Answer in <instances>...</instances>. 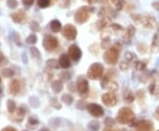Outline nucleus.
Wrapping results in <instances>:
<instances>
[{
    "label": "nucleus",
    "mask_w": 159,
    "mask_h": 131,
    "mask_svg": "<svg viewBox=\"0 0 159 131\" xmlns=\"http://www.w3.org/2000/svg\"><path fill=\"white\" fill-rule=\"evenodd\" d=\"M34 1L35 0H22V3L26 6H31L34 4Z\"/></svg>",
    "instance_id": "obj_48"
},
{
    "label": "nucleus",
    "mask_w": 159,
    "mask_h": 131,
    "mask_svg": "<svg viewBox=\"0 0 159 131\" xmlns=\"http://www.w3.org/2000/svg\"><path fill=\"white\" fill-rule=\"evenodd\" d=\"M119 68H120V70H122V71H127L128 68H129V64H128L127 63H126V62H122V63H120V64H119Z\"/></svg>",
    "instance_id": "obj_45"
},
{
    "label": "nucleus",
    "mask_w": 159,
    "mask_h": 131,
    "mask_svg": "<svg viewBox=\"0 0 159 131\" xmlns=\"http://www.w3.org/2000/svg\"><path fill=\"white\" fill-rule=\"evenodd\" d=\"M30 28H31V30H33L34 32H39L40 31V26L39 24L37 23V22H32L31 24H30Z\"/></svg>",
    "instance_id": "obj_40"
},
{
    "label": "nucleus",
    "mask_w": 159,
    "mask_h": 131,
    "mask_svg": "<svg viewBox=\"0 0 159 131\" xmlns=\"http://www.w3.org/2000/svg\"><path fill=\"white\" fill-rule=\"evenodd\" d=\"M87 109L88 113L94 116V117H102L104 113V111L103 109V107L98 105V104H95V103H91V104H88Z\"/></svg>",
    "instance_id": "obj_7"
},
{
    "label": "nucleus",
    "mask_w": 159,
    "mask_h": 131,
    "mask_svg": "<svg viewBox=\"0 0 159 131\" xmlns=\"http://www.w3.org/2000/svg\"><path fill=\"white\" fill-rule=\"evenodd\" d=\"M61 100H62V102H64L65 105L69 106V105H71V104L74 102V98H73L72 95H70V94L68 93H65L62 95Z\"/></svg>",
    "instance_id": "obj_23"
},
{
    "label": "nucleus",
    "mask_w": 159,
    "mask_h": 131,
    "mask_svg": "<svg viewBox=\"0 0 159 131\" xmlns=\"http://www.w3.org/2000/svg\"><path fill=\"white\" fill-rule=\"evenodd\" d=\"M154 95H155V96H157V97H159V86L158 85H157V87H156V90H155V92H154Z\"/></svg>",
    "instance_id": "obj_54"
},
{
    "label": "nucleus",
    "mask_w": 159,
    "mask_h": 131,
    "mask_svg": "<svg viewBox=\"0 0 159 131\" xmlns=\"http://www.w3.org/2000/svg\"><path fill=\"white\" fill-rule=\"evenodd\" d=\"M94 11H95L94 7H90V6H82V7H80L74 14L75 22L78 23V24L85 23L89 18L90 13H93Z\"/></svg>",
    "instance_id": "obj_2"
},
{
    "label": "nucleus",
    "mask_w": 159,
    "mask_h": 131,
    "mask_svg": "<svg viewBox=\"0 0 159 131\" xmlns=\"http://www.w3.org/2000/svg\"><path fill=\"white\" fill-rule=\"evenodd\" d=\"M125 57H126V59L127 61L131 62V61H133V60H134L136 58V55L134 53H133V52H126L125 54Z\"/></svg>",
    "instance_id": "obj_38"
},
{
    "label": "nucleus",
    "mask_w": 159,
    "mask_h": 131,
    "mask_svg": "<svg viewBox=\"0 0 159 131\" xmlns=\"http://www.w3.org/2000/svg\"><path fill=\"white\" fill-rule=\"evenodd\" d=\"M50 3H51L50 0H37V5L42 9L48 7L50 5Z\"/></svg>",
    "instance_id": "obj_31"
},
{
    "label": "nucleus",
    "mask_w": 159,
    "mask_h": 131,
    "mask_svg": "<svg viewBox=\"0 0 159 131\" xmlns=\"http://www.w3.org/2000/svg\"><path fill=\"white\" fill-rule=\"evenodd\" d=\"M102 48L104 49H109L111 48V40H110V37L103 39Z\"/></svg>",
    "instance_id": "obj_29"
},
{
    "label": "nucleus",
    "mask_w": 159,
    "mask_h": 131,
    "mask_svg": "<svg viewBox=\"0 0 159 131\" xmlns=\"http://www.w3.org/2000/svg\"><path fill=\"white\" fill-rule=\"evenodd\" d=\"M59 77L63 81H68V80L71 79V75H70V73L67 72V71H63V72H61L59 74Z\"/></svg>",
    "instance_id": "obj_34"
},
{
    "label": "nucleus",
    "mask_w": 159,
    "mask_h": 131,
    "mask_svg": "<svg viewBox=\"0 0 159 131\" xmlns=\"http://www.w3.org/2000/svg\"><path fill=\"white\" fill-rule=\"evenodd\" d=\"M134 67L136 69V71H144L147 68V65L144 62L142 61H136L135 63H134Z\"/></svg>",
    "instance_id": "obj_24"
},
{
    "label": "nucleus",
    "mask_w": 159,
    "mask_h": 131,
    "mask_svg": "<svg viewBox=\"0 0 159 131\" xmlns=\"http://www.w3.org/2000/svg\"><path fill=\"white\" fill-rule=\"evenodd\" d=\"M77 29L74 25L67 24L62 28V35L69 40H74L77 37Z\"/></svg>",
    "instance_id": "obj_6"
},
{
    "label": "nucleus",
    "mask_w": 159,
    "mask_h": 131,
    "mask_svg": "<svg viewBox=\"0 0 159 131\" xmlns=\"http://www.w3.org/2000/svg\"><path fill=\"white\" fill-rule=\"evenodd\" d=\"M111 27L114 30V31H122L123 30V26L119 24H116V23H113L111 25Z\"/></svg>",
    "instance_id": "obj_43"
},
{
    "label": "nucleus",
    "mask_w": 159,
    "mask_h": 131,
    "mask_svg": "<svg viewBox=\"0 0 159 131\" xmlns=\"http://www.w3.org/2000/svg\"><path fill=\"white\" fill-rule=\"evenodd\" d=\"M2 131H17L15 129L13 128H11V127H7V128H4Z\"/></svg>",
    "instance_id": "obj_53"
},
{
    "label": "nucleus",
    "mask_w": 159,
    "mask_h": 131,
    "mask_svg": "<svg viewBox=\"0 0 159 131\" xmlns=\"http://www.w3.org/2000/svg\"><path fill=\"white\" fill-rule=\"evenodd\" d=\"M10 93L12 94H16L20 91V83L18 80H13L9 86Z\"/></svg>",
    "instance_id": "obj_19"
},
{
    "label": "nucleus",
    "mask_w": 159,
    "mask_h": 131,
    "mask_svg": "<svg viewBox=\"0 0 159 131\" xmlns=\"http://www.w3.org/2000/svg\"><path fill=\"white\" fill-rule=\"evenodd\" d=\"M103 71H104V69H103V66L101 63H94L93 64L90 65V67L88 71L87 76L90 79H97V78L102 77V76L103 74Z\"/></svg>",
    "instance_id": "obj_4"
},
{
    "label": "nucleus",
    "mask_w": 159,
    "mask_h": 131,
    "mask_svg": "<svg viewBox=\"0 0 159 131\" xmlns=\"http://www.w3.org/2000/svg\"><path fill=\"white\" fill-rule=\"evenodd\" d=\"M137 96H138V98H139V99H142V98H143V96H144V92H143L142 90L138 91V93H137Z\"/></svg>",
    "instance_id": "obj_51"
},
{
    "label": "nucleus",
    "mask_w": 159,
    "mask_h": 131,
    "mask_svg": "<svg viewBox=\"0 0 159 131\" xmlns=\"http://www.w3.org/2000/svg\"><path fill=\"white\" fill-rule=\"evenodd\" d=\"M102 101L107 107H114L117 104V97L113 93H104L102 96Z\"/></svg>",
    "instance_id": "obj_9"
},
{
    "label": "nucleus",
    "mask_w": 159,
    "mask_h": 131,
    "mask_svg": "<svg viewBox=\"0 0 159 131\" xmlns=\"http://www.w3.org/2000/svg\"><path fill=\"white\" fill-rule=\"evenodd\" d=\"M76 88L80 94H85L88 92V82L83 77H79L76 82Z\"/></svg>",
    "instance_id": "obj_10"
},
{
    "label": "nucleus",
    "mask_w": 159,
    "mask_h": 131,
    "mask_svg": "<svg viewBox=\"0 0 159 131\" xmlns=\"http://www.w3.org/2000/svg\"><path fill=\"white\" fill-rule=\"evenodd\" d=\"M46 63H47V65L49 67H51L52 69H59L60 67L59 63L57 60H55V59H49L46 62Z\"/></svg>",
    "instance_id": "obj_25"
},
{
    "label": "nucleus",
    "mask_w": 159,
    "mask_h": 131,
    "mask_svg": "<svg viewBox=\"0 0 159 131\" xmlns=\"http://www.w3.org/2000/svg\"><path fill=\"white\" fill-rule=\"evenodd\" d=\"M106 89H108L109 92L113 93V92H116V91L119 89V85H118V84H117L116 82H114V81H110L109 84H108V85H107V87H106Z\"/></svg>",
    "instance_id": "obj_26"
},
{
    "label": "nucleus",
    "mask_w": 159,
    "mask_h": 131,
    "mask_svg": "<svg viewBox=\"0 0 159 131\" xmlns=\"http://www.w3.org/2000/svg\"><path fill=\"white\" fill-rule=\"evenodd\" d=\"M111 14H115V13L113 12L112 9L108 8V7H103L100 10L98 16L101 18H104V17H107V15H111Z\"/></svg>",
    "instance_id": "obj_21"
},
{
    "label": "nucleus",
    "mask_w": 159,
    "mask_h": 131,
    "mask_svg": "<svg viewBox=\"0 0 159 131\" xmlns=\"http://www.w3.org/2000/svg\"><path fill=\"white\" fill-rule=\"evenodd\" d=\"M154 114H155L156 119L159 121V107L157 108V109H156V111H155V113H154Z\"/></svg>",
    "instance_id": "obj_52"
},
{
    "label": "nucleus",
    "mask_w": 159,
    "mask_h": 131,
    "mask_svg": "<svg viewBox=\"0 0 159 131\" xmlns=\"http://www.w3.org/2000/svg\"><path fill=\"white\" fill-rule=\"evenodd\" d=\"M109 24H110V19L108 17H104V18H102L99 20H97V22L96 23V26H97V28L98 30H103Z\"/></svg>",
    "instance_id": "obj_15"
},
{
    "label": "nucleus",
    "mask_w": 159,
    "mask_h": 131,
    "mask_svg": "<svg viewBox=\"0 0 159 131\" xmlns=\"http://www.w3.org/2000/svg\"><path fill=\"white\" fill-rule=\"evenodd\" d=\"M134 127L136 128L137 131H152L154 128L153 123L147 120L140 121L136 124H134Z\"/></svg>",
    "instance_id": "obj_11"
},
{
    "label": "nucleus",
    "mask_w": 159,
    "mask_h": 131,
    "mask_svg": "<svg viewBox=\"0 0 159 131\" xmlns=\"http://www.w3.org/2000/svg\"><path fill=\"white\" fill-rule=\"evenodd\" d=\"M40 131H50V130H48L47 129H43V130H40Z\"/></svg>",
    "instance_id": "obj_57"
},
{
    "label": "nucleus",
    "mask_w": 159,
    "mask_h": 131,
    "mask_svg": "<svg viewBox=\"0 0 159 131\" xmlns=\"http://www.w3.org/2000/svg\"><path fill=\"white\" fill-rule=\"evenodd\" d=\"M117 121L120 124H127V123L134 121V113L131 108L123 107L118 113Z\"/></svg>",
    "instance_id": "obj_3"
},
{
    "label": "nucleus",
    "mask_w": 159,
    "mask_h": 131,
    "mask_svg": "<svg viewBox=\"0 0 159 131\" xmlns=\"http://www.w3.org/2000/svg\"><path fill=\"white\" fill-rule=\"evenodd\" d=\"M123 96H124V100L127 103H132L134 101V95L130 90H126Z\"/></svg>",
    "instance_id": "obj_22"
},
{
    "label": "nucleus",
    "mask_w": 159,
    "mask_h": 131,
    "mask_svg": "<svg viewBox=\"0 0 159 131\" xmlns=\"http://www.w3.org/2000/svg\"><path fill=\"white\" fill-rule=\"evenodd\" d=\"M7 109L10 113H13L15 110V103L11 99L7 101Z\"/></svg>",
    "instance_id": "obj_35"
},
{
    "label": "nucleus",
    "mask_w": 159,
    "mask_h": 131,
    "mask_svg": "<svg viewBox=\"0 0 159 131\" xmlns=\"http://www.w3.org/2000/svg\"><path fill=\"white\" fill-rule=\"evenodd\" d=\"M0 82H1V78H0Z\"/></svg>",
    "instance_id": "obj_60"
},
{
    "label": "nucleus",
    "mask_w": 159,
    "mask_h": 131,
    "mask_svg": "<svg viewBox=\"0 0 159 131\" xmlns=\"http://www.w3.org/2000/svg\"><path fill=\"white\" fill-rule=\"evenodd\" d=\"M87 107H88V104H87V102H86L85 100H83V99L79 100V101L77 102V104H76V107H77L78 109H80V110H83V109L87 108Z\"/></svg>",
    "instance_id": "obj_33"
},
{
    "label": "nucleus",
    "mask_w": 159,
    "mask_h": 131,
    "mask_svg": "<svg viewBox=\"0 0 159 131\" xmlns=\"http://www.w3.org/2000/svg\"><path fill=\"white\" fill-rule=\"evenodd\" d=\"M43 47L44 49L47 50V51H54L58 46H59V40L58 39L55 37V36H52V35H46L44 39H43Z\"/></svg>",
    "instance_id": "obj_5"
},
{
    "label": "nucleus",
    "mask_w": 159,
    "mask_h": 131,
    "mask_svg": "<svg viewBox=\"0 0 159 131\" xmlns=\"http://www.w3.org/2000/svg\"><path fill=\"white\" fill-rule=\"evenodd\" d=\"M37 41V37L36 35H30L27 38V42L29 44H35Z\"/></svg>",
    "instance_id": "obj_36"
},
{
    "label": "nucleus",
    "mask_w": 159,
    "mask_h": 131,
    "mask_svg": "<svg viewBox=\"0 0 159 131\" xmlns=\"http://www.w3.org/2000/svg\"><path fill=\"white\" fill-rule=\"evenodd\" d=\"M2 74L6 77H12L13 76V71L10 69H4L2 71Z\"/></svg>",
    "instance_id": "obj_39"
},
{
    "label": "nucleus",
    "mask_w": 159,
    "mask_h": 131,
    "mask_svg": "<svg viewBox=\"0 0 159 131\" xmlns=\"http://www.w3.org/2000/svg\"><path fill=\"white\" fill-rule=\"evenodd\" d=\"M135 32H136V29L134 26H129L126 31H125V34H124V36H123V40L125 41H130L131 39L134 37V35H135Z\"/></svg>",
    "instance_id": "obj_13"
},
{
    "label": "nucleus",
    "mask_w": 159,
    "mask_h": 131,
    "mask_svg": "<svg viewBox=\"0 0 159 131\" xmlns=\"http://www.w3.org/2000/svg\"><path fill=\"white\" fill-rule=\"evenodd\" d=\"M156 87H157V85H156L155 83H152V84L149 85V93H150L151 95H154V92H155V90H156Z\"/></svg>",
    "instance_id": "obj_47"
},
{
    "label": "nucleus",
    "mask_w": 159,
    "mask_h": 131,
    "mask_svg": "<svg viewBox=\"0 0 159 131\" xmlns=\"http://www.w3.org/2000/svg\"><path fill=\"white\" fill-rule=\"evenodd\" d=\"M28 121H29V123H31L33 125H36V124L38 123V120L36 119V118H34V117H29L28 118Z\"/></svg>",
    "instance_id": "obj_49"
},
{
    "label": "nucleus",
    "mask_w": 159,
    "mask_h": 131,
    "mask_svg": "<svg viewBox=\"0 0 159 131\" xmlns=\"http://www.w3.org/2000/svg\"><path fill=\"white\" fill-rule=\"evenodd\" d=\"M63 86H64L63 85V82L61 80H56L51 85V88H52L53 92L56 93H60L62 91Z\"/></svg>",
    "instance_id": "obj_20"
},
{
    "label": "nucleus",
    "mask_w": 159,
    "mask_h": 131,
    "mask_svg": "<svg viewBox=\"0 0 159 131\" xmlns=\"http://www.w3.org/2000/svg\"><path fill=\"white\" fill-rule=\"evenodd\" d=\"M88 2V4H94L96 2H97V0H87Z\"/></svg>",
    "instance_id": "obj_56"
},
{
    "label": "nucleus",
    "mask_w": 159,
    "mask_h": 131,
    "mask_svg": "<svg viewBox=\"0 0 159 131\" xmlns=\"http://www.w3.org/2000/svg\"><path fill=\"white\" fill-rule=\"evenodd\" d=\"M158 131H159V130H158Z\"/></svg>",
    "instance_id": "obj_61"
},
{
    "label": "nucleus",
    "mask_w": 159,
    "mask_h": 131,
    "mask_svg": "<svg viewBox=\"0 0 159 131\" xmlns=\"http://www.w3.org/2000/svg\"><path fill=\"white\" fill-rule=\"evenodd\" d=\"M51 106H52L54 108H56V109H58V110L61 109V107H62L60 102L57 99V98H52L51 100Z\"/></svg>",
    "instance_id": "obj_30"
},
{
    "label": "nucleus",
    "mask_w": 159,
    "mask_h": 131,
    "mask_svg": "<svg viewBox=\"0 0 159 131\" xmlns=\"http://www.w3.org/2000/svg\"><path fill=\"white\" fill-rule=\"evenodd\" d=\"M24 18H25V13H24L23 10H20L19 12L14 13L12 14V19H13V21L16 22V23L21 22Z\"/></svg>",
    "instance_id": "obj_18"
},
{
    "label": "nucleus",
    "mask_w": 159,
    "mask_h": 131,
    "mask_svg": "<svg viewBox=\"0 0 159 131\" xmlns=\"http://www.w3.org/2000/svg\"><path fill=\"white\" fill-rule=\"evenodd\" d=\"M121 49V45L119 43L115 44L113 47L107 49V51L103 55V60L108 64H115L119 61V50Z\"/></svg>",
    "instance_id": "obj_1"
},
{
    "label": "nucleus",
    "mask_w": 159,
    "mask_h": 131,
    "mask_svg": "<svg viewBox=\"0 0 159 131\" xmlns=\"http://www.w3.org/2000/svg\"><path fill=\"white\" fill-rule=\"evenodd\" d=\"M137 50L140 54H145L148 51V47L145 43H140L137 45Z\"/></svg>",
    "instance_id": "obj_32"
},
{
    "label": "nucleus",
    "mask_w": 159,
    "mask_h": 131,
    "mask_svg": "<svg viewBox=\"0 0 159 131\" xmlns=\"http://www.w3.org/2000/svg\"><path fill=\"white\" fill-rule=\"evenodd\" d=\"M88 128L89 130L92 131H97L99 130L100 124L97 121H92L88 123Z\"/></svg>",
    "instance_id": "obj_28"
},
{
    "label": "nucleus",
    "mask_w": 159,
    "mask_h": 131,
    "mask_svg": "<svg viewBox=\"0 0 159 131\" xmlns=\"http://www.w3.org/2000/svg\"><path fill=\"white\" fill-rule=\"evenodd\" d=\"M149 77H150L149 73H144V74H142V75L140 77V81L141 83H146L149 80Z\"/></svg>",
    "instance_id": "obj_42"
},
{
    "label": "nucleus",
    "mask_w": 159,
    "mask_h": 131,
    "mask_svg": "<svg viewBox=\"0 0 159 131\" xmlns=\"http://www.w3.org/2000/svg\"><path fill=\"white\" fill-rule=\"evenodd\" d=\"M71 4V0H62L61 2V6L63 8H67Z\"/></svg>",
    "instance_id": "obj_46"
},
{
    "label": "nucleus",
    "mask_w": 159,
    "mask_h": 131,
    "mask_svg": "<svg viewBox=\"0 0 159 131\" xmlns=\"http://www.w3.org/2000/svg\"><path fill=\"white\" fill-rule=\"evenodd\" d=\"M110 1H111V3H112L113 4L117 5V4H119V3L120 2V1H121V0H110Z\"/></svg>",
    "instance_id": "obj_55"
},
{
    "label": "nucleus",
    "mask_w": 159,
    "mask_h": 131,
    "mask_svg": "<svg viewBox=\"0 0 159 131\" xmlns=\"http://www.w3.org/2000/svg\"><path fill=\"white\" fill-rule=\"evenodd\" d=\"M81 50L79 47L75 44H73L71 45L69 48H68V56L74 62H77L79 61L81 57Z\"/></svg>",
    "instance_id": "obj_8"
},
{
    "label": "nucleus",
    "mask_w": 159,
    "mask_h": 131,
    "mask_svg": "<svg viewBox=\"0 0 159 131\" xmlns=\"http://www.w3.org/2000/svg\"><path fill=\"white\" fill-rule=\"evenodd\" d=\"M114 124H115V121H114V120H113V119L107 118V119L105 120V125H106L107 127L111 128V127L114 126Z\"/></svg>",
    "instance_id": "obj_44"
},
{
    "label": "nucleus",
    "mask_w": 159,
    "mask_h": 131,
    "mask_svg": "<svg viewBox=\"0 0 159 131\" xmlns=\"http://www.w3.org/2000/svg\"><path fill=\"white\" fill-rule=\"evenodd\" d=\"M59 63L60 67H62L64 69H68L71 66V62H70L69 56L65 54L61 55L59 60Z\"/></svg>",
    "instance_id": "obj_14"
},
{
    "label": "nucleus",
    "mask_w": 159,
    "mask_h": 131,
    "mask_svg": "<svg viewBox=\"0 0 159 131\" xmlns=\"http://www.w3.org/2000/svg\"><path fill=\"white\" fill-rule=\"evenodd\" d=\"M107 131H122V130H109Z\"/></svg>",
    "instance_id": "obj_58"
},
{
    "label": "nucleus",
    "mask_w": 159,
    "mask_h": 131,
    "mask_svg": "<svg viewBox=\"0 0 159 131\" xmlns=\"http://www.w3.org/2000/svg\"><path fill=\"white\" fill-rule=\"evenodd\" d=\"M158 33H159V25H158Z\"/></svg>",
    "instance_id": "obj_59"
},
{
    "label": "nucleus",
    "mask_w": 159,
    "mask_h": 131,
    "mask_svg": "<svg viewBox=\"0 0 159 131\" xmlns=\"http://www.w3.org/2000/svg\"><path fill=\"white\" fill-rule=\"evenodd\" d=\"M152 6L157 10V11H159V1H155L152 3Z\"/></svg>",
    "instance_id": "obj_50"
},
{
    "label": "nucleus",
    "mask_w": 159,
    "mask_h": 131,
    "mask_svg": "<svg viewBox=\"0 0 159 131\" xmlns=\"http://www.w3.org/2000/svg\"><path fill=\"white\" fill-rule=\"evenodd\" d=\"M50 27L51 29V31L53 33H59L60 31L62 30V25L59 20L55 19V20H52L50 24Z\"/></svg>",
    "instance_id": "obj_17"
},
{
    "label": "nucleus",
    "mask_w": 159,
    "mask_h": 131,
    "mask_svg": "<svg viewBox=\"0 0 159 131\" xmlns=\"http://www.w3.org/2000/svg\"><path fill=\"white\" fill-rule=\"evenodd\" d=\"M30 52H31V55H32L33 57H35V58H39L40 57L39 50L36 48H31L30 49Z\"/></svg>",
    "instance_id": "obj_41"
},
{
    "label": "nucleus",
    "mask_w": 159,
    "mask_h": 131,
    "mask_svg": "<svg viewBox=\"0 0 159 131\" xmlns=\"http://www.w3.org/2000/svg\"><path fill=\"white\" fill-rule=\"evenodd\" d=\"M157 22H156V19L152 16H143V19H142V23L141 26H143L145 28H149V29H152L155 27Z\"/></svg>",
    "instance_id": "obj_12"
},
{
    "label": "nucleus",
    "mask_w": 159,
    "mask_h": 131,
    "mask_svg": "<svg viewBox=\"0 0 159 131\" xmlns=\"http://www.w3.org/2000/svg\"><path fill=\"white\" fill-rule=\"evenodd\" d=\"M131 19L134 21L135 24H137V25H141V23H142V19H143V15L136 14V13H133V14H131Z\"/></svg>",
    "instance_id": "obj_27"
},
{
    "label": "nucleus",
    "mask_w": 159,
    "mask_h": 131,
    "mask_svg": "<svg viewBox=\"0 0 159 131\" xmlns=\"http://www.w3.org/2000/svg\"><path fill=\"white\" fill-rule=\"evenodd\" d=\"M6 4L9 8L13 9V8H16L18 6V2H17V0H7Z\"/></svg>",
    "instance_id": "obj_37"
},
{
    "label": "nucleus",
    "mask_w": 159,
    "mask_h": 131,
    "mask_svg": "<svg viewBox=\"0 0 159 131\" xmlns=\"http://www.w3.org/2000/svg\"><path fill=\"white\" fill-rule=\"evenodd\" d=\"M151 52L152 53H158L159 52V36L158 34H156L152 40L151 43Z\"/></svg>",
    "instance_id": "obj_16"
}]
</instances>
